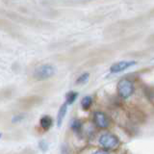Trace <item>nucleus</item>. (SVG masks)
Returning a JSON list of instances; mask_svg holds the SVG:
<instances>
[{
  "label": "nucleus",
  "mask_w": 154,
  "mask_h": 154,
  "mask_svg": "<svg viewBox=\"0 0 154 154\" xmlns=\"http://www.w3.org/2000/svg\"><path fill=\"white\" fill-rule=\"evenodd\" d=\"M117 91L120 98L127 99L134 93V85L127 78H122L119 81L117 86Z\"/></svg>",
  "instance_id": "obj_1"
},
{
  "label": "nucleus",
  "mask_w": 154,
  "mask_h": 154,
  "mask_svg": "<svg viewBox=\"0 0 154 154\" xmlns=\"http://www.w3.org/2000/svg\"><path fill=\"white\" fill-rule=\"evenodd\" d=\"M61 153L62 154H69V149H67L66 146H65V144H63L62 147H61Z\"/></svg>",
  "instance_id": "obj_14"
},
{
  "label": "nucleus",
  "mask_w": 154,
  "mask_h": 154,
  "mask_svg": "<svg viewBox=\"0 0 154 154\" xmlns=\"http://www.w3.org/2000/svg\"><path fill=\"white\" fill-rule=\"evenodd\" d=\"M89 78H90V74L88 73V72H85V73L81 74L78 78H77L76 84H85L88 82Z\"/></svg>",
  "instance_id": "obj_11"
},
{
  "label": "nucleus",
  "mask_w": 154,
  "mask_h": 154,
  "mask_svg": "<svg viewBox=\"0 0 154 154\" xmlns=\"http://www.w3.org/2000/svg\"><path fill=\"white\" fill-rule=\"evenodd\" d=\"M93 154H109V152L106 150H103V149H99V150L94 151Z\"/></svg>",
  "instance_id": "obj_15"
},
{
  "label": "nucleus",
  "mask_w": 154,
  "mask_h": 154,
  "mask_svg": "<svg viewBox=\"0 0 154 154\" xmlns=\"http://www.w3.org/2000/svg\"><path fill=\"white\" fill-rule=\"evenodd\" d=\"M99 143L105 149H112L119 146V141L116 135L112 133H104L99 138Z\"/></svg>",
  "instance_id": "obj_3"
},
{
  "label": "nucleus",
  "mask_w": 154,
  "mask_h": 154,
  "mask_svg": "<svg viewBox=\"0 0 154 154\" xmlns=\"http://www.w3.org/2000/svg\"><path fill=\"white\" fill-rule=\"evenodd\" d=\"M91 104H93V97L90 95H87L85 97H83V99L81 100V106L84 110H88L91 108Z\"/></svg>",
  "instance_id": "obj_9"
},
{
  "label": "nucleus",
  "mask_w": 154,
  "mask_h": 154,
  "mask_svg": "<svg viewBox=\"0 0 154 154\" xmlns=\"http://www.w3.org/2000/svg\"><path fill=\"white\" fill-rule=\"evenodd\" d=\"M94 123L98 128L104 129L109 126V119L106 116V114L100 112V111H96L94 113Z\"/></svg>",
  "instance_id": "obj_5"
},
{
  "label": "nucleus",
  "mask_w": 154,
  "mask_h": 154,
  "mask_svg": "<svg viewBox=\"0 0 154 154\" xmlns=\"http://www.w3.org/2000/svg\"><path fill=\"white\" fill-rule=\"evenodd\" d=\"M77 97H78V93L74 91H70L66 94V103L67 105H71L72 103H74Z\"/></svg>",
  "instance_id": "obj_8"
},
{
  "label": "nucleus",
  "mask_w": 154,
  "mask_h": 154,
  "mask_svg": "<svg viewBox=\"0 0 154 154\" xmlns=\"http://www.w3.org/2000/svg\"><path fill=\"white\" fill-rule=\"evenodd\" d=\"M53 120L49 116H43L40 120V124L43 130H48L52 126Z\"/></svg>",
  "instance_id": "obj_7"
},
{
  "label": "nucleus",
  "mask_w": 154,
  "mask_h": 154,
  "mask_svg": "<svg viewBox=\"0 0 154 154\" xmlns=\"http://www.w3.org/2000/svg\"><path fill=\"white\" fill-rule=\"evenodd\" d=\"M82 127V123L79 119H73L71 120V122H70V128L73 130L74 132H78L80 131V129Z\"/></svg>",
  "instance_id": "obj_10"
},
{
  "label": "nucleus",
  "mask_w": 154,
  "mask_h": 154,
  "mask_svg": "<svg viewBox=\"0 0 154 154\" xmlns=\"http://www.w3.org/2000/svg\"><path fill=\"white\" fill-rule=\"evenodd\" d=\"M136 64L137 63L135 61H119L111 66L110 71L112 72V73H119V72L124 71L125 69L135 66Z\"/></svg>",
  "instance_id": "obj_4"
},
{
  "label": "nucleus",
  "mask_w": 154,
  "mask_h": 154,
  "mask_svg": "<svg viewBox=\"0 0 154 154\" xmlns=\"http://www.w3.org/2000/svg\"><path fill=\"white\" fill-rule=\"evenodd\" d=\"M24 115H17V116H14L13 119H12V122L13 123H17L19 122H21L22 119H24Z\"/></svg>",
  "instance_id": "obj_12"
},
{
  "label": "nucleus",
  "mask_w": 154,
  "mask_h": 154,
  "mask_svg": "<svg viewBox=\"0 0 154 154\" xmlns=\"http://www.w3.org/2000/svg\"><path fill=\"white\" fill-rule=\"evenodd\" d=\"M67 106H69V105H67L66 103H64L60 107L59 111H58V115H57V125H58V127L61 126L63 120H64V119L66 117V114L67 112Z\"/></svg>",
  "instance_id": "obj_6"
},
{
  "label": "nucleus",
  "mask_w": 154,
  "mask_h": 154,
  "mask_svg": "<svg viewBox=\"0 0 154 154\" xmlns=\"http://www.w3.org/2000/svg\"><path fill=\"white\" fill-rule=\"evenodd\" d=\"M38 147H40V149L42 151H46L47 148H48V144L45 141H41L40 143H38Z\"/></svg>",
  "instance_id": "obj_13"
},
{
  "label": "nucleus",
  "mask_w": 154,
  "mask_h": 154,
  "mask_svg": "<svg viewBox=\"0 0 154 154\" xmlns=\"http://www.w3.org/2000/svg\"><path fill=\"white\" fill-rule=\"evenodd\" d=\"M55 73V67L52 65L49 64H45V65H42L35 69L34 71V77L35 79L38 81H43L46 79H49L54 75Z\"/></svg>",
  "instance_id": "obj_2"
}]
</instances>
